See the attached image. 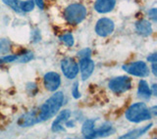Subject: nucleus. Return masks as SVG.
<instances>
[{"mask_svg": "<svg viewBox=\"0 0 157 139\" xmlns=\"http://www.w3.org/2000/svg\"><path fill=\"white\" fill-rule=\"evenodd\" d=\"M137 95L139 97L142 98V99H145V100H148L150 99L152 93H151V89L149 88L148 84L145 81L141 79L139 82V88H137Z\"/></svg>", "mask_w": 157, "mask_h": 139, "instance_id": "dca6fc26", "label": "nucleus"}, {"mask_svg": "<svg viewBox=\"0 0 157 139\" xmlns=\"http://www.w3.org/2000/svg\"><path fill=\"white\" fill-rule=\"evenodd\" d=\"M4 4H6L7 6H9L11 9H13L15 12L17 13H22L21 9H20V1L19 0H2Z\"/></svg>", "mask_w": 157, "mask_h": 139, "instance_id": "6ab92c4d", "label": "nucleus"}, {"mask_svg": "<svg viewBox=\"0 0 157 139\" xmlns=\"http://www.w3.org/2000/svg\"><path fill=\"white\" fill-rule=\"evenodd\" d=\"M33 58V54L32 52H26V53L22 54V55H18L16 62H18V63H26V62L31 61Z\"/></svg>", "mask_w": 157, "mask_h": 139, "instance_id": "412c9836", "label": "nucleus"}, {"mask_svg": "<svg viewBox=\"0 0 157 139\" xmlns=\"http://www.w3.org/2000/svg\"><path fill=\"white\" fill-rule=\"evenodd\" d=\"M20 9L22 12H31L34 8V1L33 0H27V1H20Z\"/></svg>", "mask_w": 157, "mask_h": 139, "instance_id": "a211bd4d", "label": "nucleus"}, {"mask_svg": "<svg viewBox=\"0 0 157 139\" xmlns=\"http://www.w3.org/2000/svg\"><path fill=\"white\" fill-rule=\"evenodd\" d=\"M60 40L65 43L69 47L74 45V37L71 33H66V34H64V36H60Z\"/></svg>", "mask_w": 157, "mask_h": 139, "instance_id": "4be33fe9", "label": "nucleus"}, {"mask_svg": "<svg viewBox=\"0 0 157 139\" xmlns=\"http://www.w3.org/2000/svg\"><path fill=\"white\" fill-rule=\"evenodd\" d=\"M123 70L126 71L128 73L132 74V76L140 77H145L149 74V68L142 61L127 64V65L123 66Z\"/></svg>", "mask_w": 157, "mask_h": 139, "instance_id": "39448f33", "label": "nucleus"}, {"mask_svg": "<svg viewBox=\"0 0 157 139\" xmlns=\"http://www.w3.org/2000/svg\"><path fill=\"white\" fill-rule=\"evenodd\" d=\"M43 84L48 91L54 92L59 88L61 84V77L55 72H49L44 74L43 77Z\"/></svg>", "mask_w": 157, "mask_h": 139, "instance_id": "6e6552de", "label": "nucleus"}, {"mask_svg": "<svg viewBox=\"0 0 157 139\" xmlns=\"http://www.w3.org/2000/svg\"><path fill=\"white\" fill-rule=\"evenodd\" d=\"M151 68H152V73H153L154 76H156V74H157V71H156V62L152 63Z\"/></svg>", "mask_w": 157, "mask_h": 139, "instance_id": "c85d7f7f", "label": "nucleus"}, {"mask_svg": "<svg viewBox=\"0 0 157 139\" xmlns=\"http://www.w3.org/2000/svg\"><path fill=\"white\" fill-rule=\"evenodd\" d=\"M94 120H86L82 123V133L85 138H94Z\"/></svg>", "mask_w": 157, "mask_h": 139, "instance_id": "4468645a", "label": "nucleus"}, {"mask_svg": "<svg viewBox=\"0 0 157 139\" xmlns=\"http://www.w3.org/2000/svg\"><path fill=\"white\" fill-rule=\"evenodd\" d=\"M148 15H149V17H151L152 19L154 20V21H156V16H157L156 8H152L151 10H149V11H148Z\"/></svg>", "mask_w": 157, "mask_h": 139, "instance_id": "a878e982", "label": "nucleus"}, {"mask_svg": "<svg viewBox=\"0 0 157 139\" xmlns=\"http://www.w3.org/2000/svg\"><path fill=\"white\" fill-rule=\"evenodd\" d=\"M136 32L144 36H148L152 33L151 23L146 20H140L136 23Z\"/></svg>", "mask_w": 157, "mask_h": 139, "instance_id": "ddd939ff", "label": "nucleus"}, {"mask_svg": "<svg viewBox=\"0 0 157 139\" xmlns=\"http://www.w3.org/2000/svg\"><path fill=\"white\" fill-rule=\"evenodd\" d=\"M80 70L82 78L86 81L92 74L94 70V63L90 58H82L80 60Z\"/></svg>", "mask_w": 157, "mask_h": 139, "instance_id": "9d476101", "label": "nucleus"}, {"mask_svg": "<svg viewBox=\"0 0 157 139\" xmlns=\"http://www.w3.org/2000/svg\"><path fill=\"white\" fill-rule=\"evenodd\" d=\"M61 70L67 78L73 79L78 73V66L73 58H65L61 61Z\"/></svg>", "mask_w": 157, "mask_h": 139, "instance_id": "0eeeda50", "label": "nucleus"}, {"mask_svg": "<svg viewBox=\"0 0 157 139\" xmlns=\"http://www.w3.org/2000/svg\"><path fill=\"white\" fill-rule=\"evenodd\" d=\"M125 116L127 120L131 122H141L148 121L152 117L150 110L147 108L145 103L142 102H137L131 105L126 111Z\"/></svg>", "mask_w": 157, "mask_h": 139, "instance_id": "f03ea898", "label": "nucleus"}, {"mask_svg": "<svg viewBox=\"0 0 157 139\" xmlns=\"http://www.w3.org/2000/svg\"><path fill=\"white\" fill-rule=\"evenodd\" d=\"M18 55H9V56H5L2 59L3 63H11V62H16Z\"/></svg>", "mask_w": 157, "mask_h": 139, "instance_id": "393cba45", "label": "nucleus"}, {"mask_svg": "<svg viewBox=\"0 0 157 139\" xmlns=\"http://www.w3.org/2000/svg\"><path fill=\"white\" fill-rule=\"evenodd\" d=\"M156 87H157L156 84H153V85H152V91H151V93L153 94L154 96H156V95H157V90H156Z\"/></svg>", "mask_w": 157, "mask_h": 139, "instance_id": "c756f323", "label": "nucleus"}, {"mask_svg": "<svg viewBox=\"0 0 157 139\" xmlns=\"http://www.w3.org/2000/svg\"><path fill=\"white\" fill-rule=\"evenodd\" d=\"M34 4H36V6L40 10L44 9V2H43V0H34Z\"/></svg>", "mask_w": 157, "mask_h": 139, "instance_id": "cd10ccee", "label": "nucleus"}, {"mask_svg": "<svg viewBox=\"0 0 157 139\" xmlns=\"http://www.w3.org/2000/svg\"><path fill=\"white\" fill-rule=\"evenodd\" d=\"M147 61H149L151 63L156 62L157 61V54L153 53V54H151V55H149L148 57H147Z\"/></svg>", "mask_w": 157, "mask_h": 139, "instance_id": "bb28decb", "label": "nucleus"}, {"mask_svg": "<svg viewBox=\"0 0 157 139\" xmlns=\"http://www.w3.org/2000/svg\"><path fill=\"white\" fill-rule=\"evenodd\" d=\"M71 117V112L69 110H63L59 115L57 116V118H55V121L53 122L51 130L53 132H59L64 130L63 127V123H65L68 122L69 118Z\"/></svg>", "mask_w": 157, "mask_h": 139, "instance_id": "9b49d317", "label": "nucleus"}, {"mask_svg": "<svg viewBox=\"0 0 157 139\" xmlns=\"http://www.w3.org/2000/svg\"><path fill=\"white\" fill-rule=\"evenodd\" d=\"M110 90L114 93L121 94L128 91L132 87V79L127 76H121L112 78L108 83Z\"/></svg>", "mask_w": 157, "mask_h": 139, "instance_id": "20e7f679", "label": "nucleus"}, {"mask_svg": "<svg viewBox=\"0 0 157 139\" xmlns=\"http://www.w3.org/2000/svg\"><path fill=\"white\" fill-rule=\"evenodd\" d=\"M64 103V94L61 91L55 92L37 109L39 122L47 121L58 113Z\"/></svg>", "mask_w": 157, "mask_h": 139, "instance_id": "f257e3e1", "label": "nucleus"}, {"mask_svg": "<svg viewBox=\"0 0 157 139\" xmlns=\"http://www.w3.org/2000/svg\"><path fill=\"white\" fill-rule=\"evenodd\" d=\"M116 5V0H96L94 4L95 11L100 14H105L112 11Z\"/></svg>", "mask_w": 157, "mask_h": 139, "instance_id": "f8f14e48", "label": "nucleus"}, {"mask_svg": "<svg viewBox=\"0 0 157 139\" xmlns=\"http://www.w3.org/2000/svg\"><path fill=\"white\" fill-rule=\"evenodd\" d=\"M1 64H3V62H2V59H0V65H1Z\"/></svg>", "mask_w": 157, "mask_h": 139, "instance_id": "7c9ffc66", "label": "nucleus"}, {"mask_svg": "<svg viewBox=\"0 0 157 139\" xmlns=\"http://www.w3.org/2000/svg\"><path fill=\"white\" fill-rule=\"evenodd\" d=\"M11 49V43L5 38L0 39V54H7Z\"/></svg>", "mask_w": 157, "mask_h": 139, "instance_id": "aec40b11", "label": "nucleus"}, {"mask_svg": "<svg viewBox=\"0 0 157 139\" xmlns=\"http://www.w3.org/2000/svg\"><path fill=\"white\" fill-rule=\"evenodd\" d=\"M115 28V24L109 18H101L97 21L95 26V32L97 36L105 37L110 36Z\"/></svg>", "mask_w": 157, "mask_h": 139, "instance_id": "423d86ee", "label": "nucleus"}, {"mask_svg": "<svg viewBox=\"0 0 157 139\" xmlns=\"http://www.w3.org/2000/svg\"><path fill=\"white\" fill-rule=\"evenodd\" d=\"M72 93H73V96L74 98H80L81 97V93L78 91V82H75L73 84V88H72Z\"/></svg>", "mask_w": 157, "mask_h": 139, "instance_id": "b1692460", "label": "nucleus"}, {"mask_svg": "<svg viewBox=\"0 0 157 139\" xmlns=\"http://www.w3.org/2000/svg\"><path fill=\"white\" fill-rule=\"evenodd\" d=\"M40 122H39V118H38V112L37 109L36 110H33L29 111L26 114H24L21 117L18 118V126L21 127H29L36 125V123Z\"/></svg>", "mask_w": 157, "mask_h": 139, "instance_id": "1a4fd4ad", "label": "nucleus"}, {"mask_svg": "<svg viewBox=\"0 0 157 139\" xmlns=\"http://www.w3.org/2000/svg\"><path fill=\"white\" fill-rule=\"evenodd\" d=\"M152 126V123H149V125H147L144 127H140V128H137V130H132L130 132L126 133V134L120 136L119 138L120 139H132V138H137V137H140L141 135L145 134V133L148 131Z\"/></svg>", "mask_w": 157, "mask_h": 139, "instance_id": "2eb2a0df", "label": "nucleus"}, {"mask_svg": "<svg viewBox=\"0 0 157 139\" xmlns=\"http://www.w3.org/2000/svg\"><path fill=\"white\" fill-rule=\"evenodd\" d=\"M64 17L69 24H78L86 17V9L82 4H71L65 9Z\"/></svg>", "mask_w": 157, "mask_h": 139, "instance_id": "7ed1b4c3", "label": "nucleus"}, {"mask_svg": "<svg viewBox=\"0 0 157 139\" xmlns=\"http://www.w3.org/2000/svg\"><path fill=\"white\" fill-rule=\"evenodd\" d=\"M114 131L115 130H114V128H113L111 123L105 122V123H103V125L99 128L94 130V138L111 135L112 133H114Z\"/></svg>", "mask_w": 157, "mask_h": 139, "instance_id": "f3484780", "label": "nucleus"}, {"mask_svg": "<svg viewBox=\"0 0 157 139\" xmlns=\"http://www.w3.org/2000/svg\"><path fill=\"white\" fill-rule=\"evenodd\" d=\"M90 54H91L90 49L85 48V49H82V50L78 51L77 55H78V57H80V59H82V58H90Z\"/></svg>", "mask_w": 157, "mask_h": 139, "instance_id": "5701e85b", "label": "nucleus"}]
</instances>
